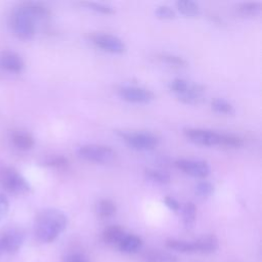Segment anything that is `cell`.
Returning <instances> with one entry per match:
<instances>
[{
    "label": "cell",
    "mask_w": 262,
    "mask_h": 262,
    "mask_svg": "<svg viewBox=\"0 0 262 262\" xmlns=\"http://www.w3.org/2000/svg\"><path fill=\"white\" fill-rule=\"evenodd\" d=\"M50 16L47 6L39 2H23L17 5L9 17L11 32L21 40L32 39L37 30V21Z\"/></svg>",
    "instance_id": "obj_1"
},
{
    "label": "cell",
    "mask_w": 262,
    "mask_h": 262,
    "mask_svg": "<svg viewBox=\"0 0 262 262\" xmlns=\"http://www.w3.org/2000/svg\"><path fill=\"white\" fill-rule=\"evenodd\" d=\"M68 226L67 215L58 209H44L38 213L34 222L36 238L44 244L52 243Z\"/></svg>",
    "instance_id": "obj_2"
},
{
    "label": "cell",
    "mask_w": 262,
    "mask_h": 262,
    "mask_svg": "<svg viewBox=\"0 0 262 262\" xmlns=\"http://www.w3.org/2000/svg\"><path fill=\"white\" fill-rule=\"evenodd\" d=\"M117 134L129 147L136 150H150L160 143L159 136L147 131H117Z\"/></svg>",
    "instance_id": "obj_3"
},
{
    "label": "cell",
    "mask_w": 262,
    "mask_h": 262,
    "mask_svg": "<svg viewBox=\"0 0 262 262\" xmlns=\"http://www.w3.org/2000/svg\"><path fill=\"white\" fill-rule=\"evenodd\" d=\"M0 185L13 194H24L32 189L28 180L11 167H5L0 170Z\"/></svg>",
    "instance_id": "obj_4"
},
{
    "label": "cell",
    "mask_w": 262,
    "mask_h": 262,
    "mask_svg": "<svg viewBox=\"0 0 262 262\" xmlns=\"http://www.w3.org/2000/svg\"><path fill=\"white\" fill-rule=\"evenodd\" d=\"M78 156L88 162L97 164H107L115 160L116 151L103 144H84L78 147Z\"/></svg>",
    "instance_id": "obj_5"
},
{
    "label": "cell",
    "mask_w": 262,
    "mask_h": 262,
    "mask_svg": "<svg viewBox=\"0 0 262 262\" xmlns=\"http://www.w3.org/2000/svg\"><path fill=\"white\" fill-rule=\"evenodd\" d=\"M90 40L91 43L97 48L110 53L121 54L124 53L127 49L125 42L121 38L112 34L96 33L91 35Z\"/></svg>",
    "instance_id": "obj_6"
},
{
    "label": "cell",
    "mask_w": 262,
    "mask_h": 262,
    "mask_svg": "<svg viewBox=\"0 0 262 262\" xmlns=\"http://www.w3.org/2000/svg\"><path fill=\"white\" fill-rule=\"evenodd\" d=\"M183 135L191 142L203 146H215L220 144L221 133L204 128H184Z\"/></svg>",
    "instance_id": "obj_7"
},
{
    "label": "cell",
    "mask_w": 262,
    "mask_h": 262,
    "mask_svg": "<svg viewBox=\"0 0 262 262\" xmlns=\"http://www.w3.org/2000/svg\"><path fill=\"white\" fill-rule=\"evenodd\" d=\"M25 241V233L18 227H7L0 233V248L3 254H15L19 251Z\"/></svg>",
    "instance_id": "obj_8"
},
{
    "label": "cell",
    "mask_w": 262,
    "mask_h": 262,
    "mask_svg": "<svg viewBox=\"0 0 262 262\" xmlns=\"http://www.w3.org/2000/svg\"><path fill=\"white\" fill-rule=\"evenodd\" d=\"M175 167L194 178L204 179L210 174V166L206 161L195 159H178L175 161Z\"/></svg>",
    "instance_id": "obj_9"
},
{
    "label": "cell",
    "mask_w": 262,
    "mask_h": 262,
    "mask_svg": "<svg viewBox=\"0 0 262 262\" xmlns=\"http://www.w3.org/2000/svg\"><path fill=\"white\" fill-rule=\"evenodd\" d=\"M118 93L124 100L133 103H148L155 99V94L147 88L135 85H124L118 89Z\"/></svg>",
    "instance_id": "obj_10"
},
{
    "label": "cell",
    "mask_w": 262,
    "mask_h": 262,
    "mask_svg": "<svg viewBox=\"0 0 262 262\" xmlns=\"http://www.w3.org/2000/svg\"><path fill=\"white\" fill-rule=\"evenodd\" d=\"M0 68L10 73H20L25 68V62L18 53L5 50L0 53Z\"/></svg>",
    "instance_id": "obj_11"
},
{
    "label": "cell",
    "mask_w": 262,
    "mask_h": 262,
    "mask_svg": "<svg viewBox=\"0 0 262 262\" xmlns=\"http://www.w3.org/2000/svg\"><path fill=\"white\" fill-rule=\"evenodd\" d=\"M205 89L206 87L202 84L189 83L188 89L185 92L178 94L176 96L181 102L185 104L196 105V104H201L205 100V97H204Z\"/></svg>",
    "instance_id": "obj_12"
},
{
    "label": "cell",
    "mask_w": 262,
    "mask_h": 262,
    "mask_svg": "<svg viewBox=\"0 0 262 262\" xmlns=\"http://www.w3.org/2000/svg\"><path fill=\"white\" fill-rule=\"evenodd\" d=\"M194 247V253L212 254L217 251L219 247L218 238L214 234H204L192 242Z\"/></svg>",
    "instance_id": "obj_13"
},
{
    "label": "cell",
    "mask_w": 262,
    "mask_h": 262,
    "mask_svg": "<svg viewBox=\"0 0 262 262\" xmlns=\"http://www.w3.org/2000/svg\"><path fill=\"white\" fill-rule=\"evenodd\" d=\"M118 247L121 252L133 254L141 249L142 239L136 234L126 233L124 237L121 239V242L118 244Z\"/></svg>",
    "instance_id": "obj_14"
},
{
    "label": "cell",
    "mask_w": 262,
    "mask_h": 262,
    "mask_svg": "<svg viewBox=\"0 0 262 262\" xmlns=\"http://www.w3.org/2000/svg\"><path fill=\"white\" fill-rule=\"evenodd\" d=\"M12 144L20 150L32 149L35 145L34 137L26 131H14L11 134Z\"/></svg>",
    "instance_id": "obj_15"
},
{
    "label": "cell",
    "mask_w": 262,
    "mask_h": 262,
    "mask_svg": "<svg viewBox=\"0 0 262 262\" xmlns=\"http://www.w3.org/2000/svg\"><path fill=\"white\" fill-rule=\"evenodd\" d=\"M126 234L123 227L120 225H110L102 232L103 241L108 245H118Z\"/></svg>",
    "instance_id": "obj_16"
},
{
    "label": "cell",
    "mask_w": 262,
    "mask_h": 262,
    "mask_svg": "<svg viewBox=\"0 0 262 262\" xmlns=\"http://www.w3.org/2000/svg\"><path fill=\"white\" fill-rule=\"evenodd\" d=\"M143 259L145 262H178V258L175 255L158 250L145 253Z\"/></svg>",
    "instance_id": "obj_17"
},
{
    "label": "cell",
    "mask_w": 262,
    "mask_h": 262,
    "mask_svg": "<svg viewBox=\"0 0 262 262\" xmlns=\"http://www.w3.org/2000/svg\"><path fill=\"white\" fill-rule=\"evenodd\" d=\"M117 211L116 204L110 199H101L96 204V213L100 218H110Z\"/></svg>",
    "instance_id": "obj_18"
},
{
    "label": "cell",
    "mask_w": 262,
    "mask_h": 262,
    "mask_svg": "<svg viewBox=\"0 0 262 262\" xmlns=\"http://www.w3.org/2000/svg\"><path fill=\"white\" fill-rule=\"evenodd\" d=\"M182 221L186 229L192 228L196 218V206L192 202H187L182 207Z\"/></svg>",
    "instance_id": "obj_19"
},
{
    "label": "cell",
    "mask_w": 262,
    "mask_h": 262,
    "mask_svg": "<svg viewBox=\"0 0 262 262\" xmlns=\"http://www.w3.org/2000/svg\"><path fill=\"white\" fill-rule=\"evenodd\" d=\"M166 247L170 250L180 252V253H194V247L192 242L183 241V239H176V238H169L166 241Z\"/></svg>",
    "instance_id": "obj_20"
},
{
    "label": "cell",
    "mask_w": 262,
    "mask_h": 262,
    "mask_svg": "<svg viewBox=\"0 0 262 262\" xmlns=\"http://www.w3.org/2000/svg\"><path fill=\"white\" fill-rule=\"evenodd\" d=\"M176 7L180 13L187 17H195L200 14L199 4L191 0H179L176 2Z\"/></svg>",
    "instance_id": "obj_21"
},
{
    "label": "cell",
    "mask_w": 262,
    "mask_h": 262,
    "mask_svg": "<svg viewBox=\"0 0 262 262\" xmlns=\"http://www.w3.org/2000/svg\"><path fill=\"white\" fill-rule=\"evenodd\" d=\"M144 176L146 179L158 184H168L171 181V176L167 172L154 168H146L144 170Z\"/></svg>",
    "instance_id": "obj_22"
},
{
    "label": "cell",
    "mask_w": 262,
    "mask_h": 262,
    "mask_svg": "<svg viewBox=\"0 0 262 262\" xmlns=\"http://www.w3.org/2000/svg\"><path fill=\"white\" fill-rule=\"evenodd\" d=\"M157 58L169 66L172 67H176V68H184L187 66V61L186 59H184L183 57L173 54V53H169V52H161L157 54Z\"/></svg>",
    "instance_id": "obj_23"
},
{
    "label": "cell",
    "mask_w": 262,
    "mask_h": 262,
    "mask_svg": "<svg viewBox=\"0 0 262 262\" xmlns=\"http://www.w3.org/2000/svg\"><path fill=\"white\" fill-rule=\"evenodd\" d=\"M219 145L227 148H239L244 145V140L241 136L232 133H221Z\"/></svg>",
    "instance_id": "obj_24"
},
{
    "label": "cell",
    "mask_w": 262,
    "mask_h": 262,
    "mask_svg": "<svg viewBox=\"0 0 262 262\" xmlns=\"http://www.w3.org/2000/svg\"><path fill=\"white\" fill-rule=\"evenodd\" d=\"M212 110L218 114H223V115H232L234 114V106L226 99L224 98H214L211 102Z\"/></svg>",
    "instance_id": "obj_25"
},
{
    "label": "cell",
    "mask_w": 262,
    "mask_h": 262,
    "mask_svg": "<svg viewBox=\"0 0 262 262\" xmlns=\"http://www.w3.org/2000/svg\"><path fill=\"white\" fill-rule=\"evenodd\" d=\"M237 11L244 16H255L261 11V3L259 2H243L238 4Z\"/></svg>",
    "instance_id": "obj_26"
},
{
    "label": "cell",
    "mask_w": 262,
    "mask_h": 262,
    "mask_svg": "<svg viewBox=\"0 0 262 262\" xmlns=\"http://www.w3.org/2000/svg\"><path fill=\"white\" fill-rule=\"evenodd\" d=\"M43 164L47 167L55 168V169H62L66 168L69 165V160L60 155H55V156H50L46 158L43 161Z\"/></svg>",
    "instance_id": "obj_27"
},
{
    "label": "cell",
    "mask_w": 262,
    "mask_h": 262,
    "mask_svg": "<svg viewBox=\"0 0 262 262\" xmlns=\"http://www.w3.org/2000/svg\"><path fill=\"white\" fill-rule=\"evenodd\" d=\"M194 191L201 198H208L213 193L214 185L210 181L201 180L195 184Z\"/></svg>",
    "instance_id": "obj_28"
},
{
    "label": "cell",
    "mask_w": 262,
    "mask_h": 262,
    "mask_svg": "<svg viewBox=\"0 0 262 262\" xmlns=\"http://www.w3.org/2000/svg\"><path fill=\"white\" fill-rule=\"evenodd\" d=\"M83 5H86L88 8L103 14H112L115 12V9L112 5L103 2H84Z\"/></svg>",
    "instance_id": "obj_29"
},
{
    "label": "cell",
    "mask_w": 262,
    "mask_h": 262,
    "mask_svg": "<svg viewBox=\"0 0 262 262\" xmlns=\"http://www.w3.org/2000/svg\"><path fill=\"white\" fill-rule=\"evenodd\" d=\"M189 83L188 81L184 80V79H181V78H176L174 80H172L170 83H169V89L174 92L176 95L178 94H181L183 92H185L187 89H188V86H189Z\"/></svg>",
    "instance_id": "obj_30"
},
{
    "label": "cell",
    "mask_w": 262,
    "mask_h": 262,
    "mask_svg": "<svg viewBox=\"0 0 262 262\" xmlns=\"http://www.w3.org/2000/svg\"><path fill=\"white\" fill-rule=\"evenodd\" d=\"M155 14L163 19H172L176 16L175 10L168 5H159L155 10Z\"/></svg>",
    "instance_id": "obj_31"
},
{
    "label": "cell",
    "mask_w": 262,
    "mask_h": 262,
    "mask_svg": "<svg viewBox=\"0 0 262 262\" xmlns=\"http://www.w3.org/2000/svg\"><path fill=\"white\" fill-rule=\"evenodd\" d=\"M63 262H89L87 257L80 253H69L63 257Z\"/></svg>",
    "instance_id": "obj_32"
},
{
    "label": "cell",
    "mask_w": 262,
    "mask_h": 262,
    "mask_svg": "<svg viewBox=\"0 0 262 262\" xmlns=\"http://www.w3.org/2000/svg\"><path fill=\"white\" fill-rule=\"evenodd\" d=\"M9 210V202L8 199L0 192V221L7 215Z\"/></svg>",
    "instance_id": "obj_33"
},
{
    "label": "cell",
    "mask_w": 262,
    "mask_h": 262,
    "mask_svg": "<svg viewBox=\"0 0 262 262\" xmlns=\"http://www.w3.org/2000/svg\"><path fill=\"white\" fill-rule=\"evenodd\" d=\"M163 202H164V204H165L170 210H172V211H174V212H177V211L180 210V204L178 203L177 200H175V199L172 198V196H169V195L165 196V199L163 200Z\"/></svg>",
    "instance_id": "obj_34"
},
{
    "label": "cell",
    "mask_w": 262,
    "mask_h": 262,
    "mask_svg": "<svg viewBox=\"0 0 262 262\" xmlns=\"http://www.w3.org/2000/svg\"><path fill=\"white\" fill-rule=\"evenodd\" d=\"M3 254V251H2V249L0 248V255H2Z\"/></svg>",
    "instance_id": "obj_35"
}]
</instances>
